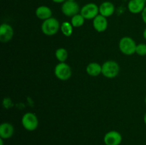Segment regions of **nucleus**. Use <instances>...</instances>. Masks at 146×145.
<instances>
[{"instance_id": "1", "label": "nucleus", "mask_w": 146, "mask_h": 145, "mask_svg": "<svg viewBox=\"0 0 146 145\" xmlns=\"http://www.w3.org/2000/svg\"><path fill=\"white\" fill-rule=\"evenodd\" d=\"M61 25L59 21L54 17L44 20L41 24V31L46 36H54L58 33Z\"/></svg>"}, {"instance_id": "2", "label": "nucleus", "mask_w": 146, "mask_h": 145, "mask_svg": "<svg viewBox=\"0 0 146 145\" xmlns=\"http://www.w3.org/2000/svg\"><path fill=\"white\" fill-rule=\"evenodd\" d=\"M119 49L125 55H131L135 53L137 44L133 38L130 36H124L119 41Z\"/></svg>"}, {"instance_id": "3", "label": "nucleus", "mask_w": 146, "mask_h": 145, "mask_svg": "<svg viewBox=\"0 0 146 145\" xmlns=\"http://www.w3.org/2000/svg\"><path fill=\"white\" fill-rule=\"evenodd\" d=\"M120 72V65L116 61H106L102 65V75L107 78H115Z\"/></svg>"}, {"instance_id": "4", "label": "nucleus", "mask_w": 146, "mask_h": 145, "mask_svg": "<svg viewBox=\"0 0 146 145\" xmlns=\"http://www.w3.org/2000/svg\"><path fill=\"white\" fill-rule=\"evenodd\" d=\"M21 125L26 130L32 132L36 130L38 126V119L33 112H27L21 118Z\"/></svg>"}, {"instance_id": "5", "label": "nucleus", "mask_w": 146, "mask_h": 145, "mask_svg": "<svg viewBox=\"0 0 146 145\" xmlns=\"http://www.w3.org/2000/svg\"><path fill=\"white\" fill-rule=\"evenodd\" d=\"M54 75L60 80H68L72 75V70L66 63H59L54 68Z\"/></svg>"}, {"instance_id": "6", "label": "nucleus", "mask_w": 146, "mask_h": 145, "mask_svg": "<svg viewBox=\"0 0 146 145\" xmlns=\"http://www.w3.org/2000/svg\"><path fill=\"white\" fill-rule=\"evenodd\" d=\"M80 14L85 18L86 20L94 19L99 14V6L95 3H88L81 7Z\"/></svg>"}, {"instance_id": "7", "label": "nucleus", "mask_w": 146, "mask_h": 145, "mask_svg": "<svg viewBox=\"0 0 146 145\" xmlns=\"http://www.w3.org/2000/svg\"><path fill=\"white\" fill-rule=\"evenodd\" d=\"M81 8L79 5L76 1H64L61 5V11L63 14L67 17H73L76 14L80 13Z\"/></svg>"}, {"instance_id": "8", "label": "nucleus", "mask_w": 146, "mask_h": 145, "mask_svg": "<svg viewBox=\"0 0 146 145\" xmlns=\"http://www.w3.org/2000/svg\"><path fill=\"white\" fill-rule=\"evenodd\" d=\"M122 140L121 134L115 130L109 131L104 135V142L106 145H120Z\"/></svg>"}, {"instance_id": "9", "label": "nucleus", "mask_w": 146, "mask_h": 145, "mask_svg": "<svg viewBox=\"0 0 146 145\" xmlns=\"http://www.w3.org/2000/svg\"><path fill=\"white\" fill-rule=\"evenodd\" d=\"M14 36V29L8 24H1L0 26V41L2 43L9 42Z\"/></svg>"}, {"instance_id": "10", "label": "nucleus", "mask_w": 146, "mask_h": 145, "mask_svg": "<svg viewBox=\"0 0 146 145\" xmlns=\"http://www.w3.org/2000/svg\"><path fill=\"white\" fill-rule=\"evenodd\" d=\"M145 3V0H129L128 3V11L133 14H141L146 7Z\"/></svg>"}, {"instance_id": "11", "label": "nucleus", "mask_w": 146, "mask_h": 145, "mask_svg": "<svg viewBox=\"0 0 146 145\" xmlns=\"http://www.w3.org/2000/svg\"><path fill=\"white\" fill-rule=\"evenodd\" d=\"M108 20L106 17L98 14L93 19V26L97 32H104L108 28Z\"/></svg>"}, {"instance_id": "12", "label": "nucleus", "mask_w": 146, "mask_h": 145, "mask_svg": "<svg viewBox=\"0 0 146 145\" xmlns=\"http://www.w3.org/2000/svg\"><path fill=\"white\" fill-rule=\"evenodd\" d=\"M115 5L111 1H104L99 6V14L106 18L111 16L115 12Z\"/></svg>"}, {"instance_id": "13", "label": "nucleus", "mask_w": 146, "mask_h": 145, "mask_svg": "<svg viewBox=\"0 0 146 145\" xmlns=\"http://www.w3.org/2000/svg\"><path fill=\"white\" fill-rule=\"evenodd\" d=\"M14 128L11 123L3 122L0 125V138L7 139L14 135Z\"/></svg>"}, {"instance_id": "14", "label": "nucleus", "mask_w": 146, "mask_h": 145, "mask_svg": "<svg viewBox=\"0 0 146 145\" xmlns=\"http://www.w3.org/2000/svg\"><path fill=\"white\" fill-rule=\"evenodd\" d=\"M35 14L37 18L44 21L52 17L53 12L50 7L45 5H41L37 7L35 11Z\"/></svg>"}, {"instance_id": "15", "label": "nucleus", "mask_w": 146, "mask_h": 145, "mask_svg": "<svg viewBox=\"0 0 146 145\" xmlns=\"http://www.w3.org/2000/svg\"><path fill=\"white\" fill-rule=\"evenodd\" d=\"M86 71L90 76L96 77L102 73V65L96 62H91L86 66Z\"/></svg>"}, {"instance_id": "16", "label": "nucleus", "mask_w": 146, "mask_h": 145, "mask_svg": "<svg viewBox=\"0 0 146 145\" xmlns=\"http://www.w3.org/2000/svg\"><path fill=\"white\" fill-rule=\"evenodd\" d=\"M60 30L61 31L62 34L65 36L69 37L72 35L73 31H74V26H72L71 22L68 21H64L61 24Z\"/></svg>"}, {"instance_id": "17", "label": "nucleus", "mask_w": 146, "mask_h": 145, "mask_svg": "<svg viewBox=\"0 0 146 145\" xmlns=\"http://www.w3.org/2000/svg\"><path fill=\"white\" fill-rule=\"evenodd\" d=\"M55 56L59 63H64L68 59V53L66 48H59L56 50Z\"/></svg>"}, {"instance_id": "18", "label": "nucleus", "mask_w": 146, "mask_h": 145, "mask_svg": "<svg viewBox=\"0 0 146 145\" xmlns=\"http://www.w3.org/2000/svg\"><path fill=\"white\" fill-rule=\"evenodd\" d=\"M85 20V18L79 13V14H76L75 16L71 17V23L74 28H79L84 25Z\"/></svg>"}, {"instance_id": "19", "label": "nucleus", "mask_w": 146, "mask_h": 145, "mask_svg": "<svg viewBox=\"0 0 146 145\" xmlns=\"http://www.w3.org/2000/svg\"><path fill=\"white\" fill-rule=\"evenodd\" d=\"M135 53L138 54L140 56H145L146 55V44H139L137 45Z\"/></svg>"}, {"instance_id": "20", "label": "nucleus", "mask_w": 146, "mask_h": 145, "mask_svg": "<svg viewBox=\"0 0 146 145\" xmlns=\"http://www.w3.org/2000/svg\"><path fill=\"white\" fill-rule=\"evenodd\" d=\"M141 18H142L143 21L146 24V7L141 13Z\"/></svg>"}, {"instance_id": "21", "label": "nucleus", "mask_w": 146, "mask_h": 145, "mask_svg": "<svg viewBox=\"0 0 146 145\" xmlns=\"http://www.w3.org/2000/svg\"><path fill=\"white\" fill-rule=\"evenodd\" d=\"M51 1H54V3H56V4H63L66 0H51Z\"/></svg>"}, {"instance_id": "22", "label": "nucleus", "mask_w": 146, "mask_h": 145, "mask_svg": "<svg viewBox=\"0 0 146 145\" xmlns=\"http://www.w3.org/2000/svg\"><path fill=\"white\" fill-rule=\"evenodd\" d=\"M143 38L146 40V28L144 29L143 33Z\"/></svg>"}, {"instance_id": "23", "label": "nucleus", "mask_w": 146, "mask_h": 145, "mask_svg": "<svg viewBox=\"0 0 146 145\" xmlns=\"http://www.w3.org/2000/svg\"><path fill=\"white\" fill-rule=\"evenodd\" d=\"M143 122L144 123H145V125H146V112L145 113V115H144V117H143Z\"/></svg>"}, {"instance_id": "24", "label": "nucleus", "mask_w": 146, "mask_h": 145, "mask_svg": "<svg viewBox=\"0 0 146 145\" xmlns=\"http://www.w3.org/2000/svg\"><path fill=\"white\" fill-rule=\"evenodd\" d=\"M0 145H4V139L0 138Z\"/></svg>"}, {"instance_id": "25", "label": "nucleus", "mask_w": 146, "mask_h": 145, "mask_svg": "<svg viewBox=\"0 0 146 145\" xmlns=\"http://www.w3.org/2000/svg\"><path fill=\"white\" fill-rule=\"evenodd\" d=\"M145 105H146V96H145Z\"/></svg>"}, {"instance_id": "26", "label": "nucleus", "mask_w": 146, "mask_h": 145, "mask_svg": "<svg viewBox=\"0 0 146 145\" xmlns=\"http://www.w3.org/2000/svg\"><path fill=\"white\" fill-rule=\"evenodd\" d=\"M68 1H76V0H68Z\"/></svg>"}, {"instance_id": "27", "label": "nucleus", "mask_w": 146, "mask_h": 145, "mask_svg": "<svg viewBox=\"0 0 146 145\" xmlns=\"http://www.w3.org/2000/svg\"><path fill=\"white\" fill-rule=\"evenodd\" d=\"M145 1H146V0H145Z\"/></svg>"}]
</instances>
